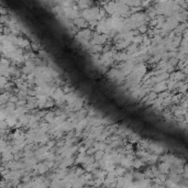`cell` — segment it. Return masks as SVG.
Masks as SVG:
<instances>
[{
    "mask_svg": "<svg viewBox=\"0 0 188 188\" xmlns=\"http://www.w3.org/2000/svg\"><path fill=\"white\" fill-rule=\"evenodd\" d=\"M93 32H91L90 29L86 28V29H81L79 32L76 33L75 35V39L80 43V44L85 45L86 43H88L91 39H93Z\"/></svg>",
    "mask_w": 188,
    "mask_h": 188,
    "instance_id": "cell-1",
    "label": "cell"
},
{
    "mask_svg": "<svg viewBox=\"0 0 188 188\" xmlns=\"http://www.w3.org/2000/svg\"><path fill=\"white\" fill-rule=\"evenodd\" d=\"M74 26L76 27L77 29H79V30H81V29H86L89 27V22L86 20L85 18H83V17H77L76 19H74Z\"/></svg>",
    "mask_w": 188,
    "mask_h": 188,
    "instance_id": "cell-2",
    "label": "cell"
},
{
    "mask_svg": "<svg viewBox=\"0 0 188 188\" xmlns=\"http://www.w3.org/2000/svg\"><path fill=\"white\" fill-rule=\"evenodd\" d=\"M77 7L80 10L88 9L91 7V0H79V1H77Z\"/></svg>",
    "mask_w": 188,
    "mask_h": 188,
    "instance_id": "cell-3",
    "label": "cell"
},
{
    "mask_svg": "<svg viewBox=\"0 0 188 188\" xmlns=\"http://www.w3.org/2000/svg\"><path fill=\"white\" fill-rule=\"evenodd\" d=\"M166 89H167V81L165 80L160 81V83H157L155 86H154V91H155V93H161V91L166 90Z\"/></svg>",
    "mask_w": 188,
    "mask_h": 188,
    "instance_id": "cell-4",
    "label": "cell"
},
{
    "mask_svg": "<svg viewBox=\"0 0 188 188\" xmlns=\"http://www.w3.org/2000/svg\"><path fill=\"white\" fill-rule=\"evenodd\" d=\"M137 30H139V32L141 33V34H145V33H147V31H149V28H147L146 24H142V26H140L139 28H137Z\"/></svg>",
    "mask_w": 188,
    "mask_h": 188,
    "instance_id": "cell-5",
    "label": "cell"
},
{
    "mask_svg": "<svg viewBox=\"0 0 188 188\" xmlns=\"http://www.w3.org/2000/svg\"><path fill=\"white\" fill-rule=\"evenodd\" d=\"M114 173H116V176H121L125 173V167H118L117 170H114Z\"/></svg>",
    "mask_w": 188,
    "mask_h": 188,
    "instance_id": "cell-6",
    "label": "cell"
},
{
    "mask_svg": "<svg viewBox=\"0 0 188 188\" xmlns=\"http://www.w3.org/2000/svg\"><path fill=\"white\" fill-rule=\"evenodd\" d=\"M73 2H77V1H79V0H72Z\"/></svg>",
    "mask_w": 188,
    "mask_h": 188,
    "instance_id": "cell-7",
    "label": "cell"
}]
</instances>
